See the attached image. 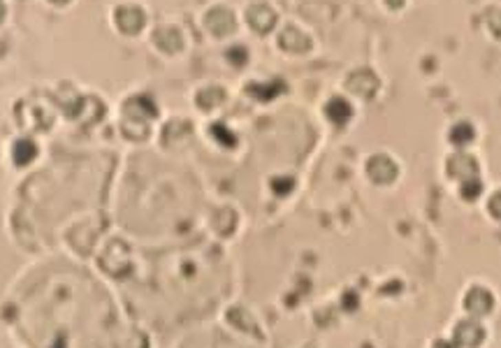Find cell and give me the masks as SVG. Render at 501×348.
I'll return each instance as SVG.
<instances>
[{
    "mask_svg": "<svg viewBox=\"0 0 501 348\" xmlns=\"http://www.w3.org/2000/svg\"><path fill=\"white\" fill-rule=\"evenodd\" d=\"M387 3H390V5H392V8H399V5H402V3H404V0H387Z\"/></svg>",
    "mask_w": 501,
    "mask_h": 348,
    "instance_id": "4fadbf2b",
    "label": "cell"
},
{
    "mask_svg": "<svg viewBox=\"0 0 501 348\" xmlns=\"http://www.w3.org/2000/svg\"><path fill=\"white\" fill-rule=\"evenodd\" d=\"M325 111H328V116L334 123H346L350 119V114H353L350 105L346 100H341V98H334V100H330V105L325 107Z\"/></svg>",
    "mask_w": 501,
    "mask_h": 348,
    "instance_id": "52a82bcc",
    "label": "cell"
},
{
    "mask_svg": "<svg viewBox=\"0 0 501 348\" xmlns=\"http://www.w3.org/2000/svg\"><path fill=\"white\" fill-rule=\"evenodd\" d=\"M274 21H277V14H274L267 5H253V8L248 10V23L258 30V33H267V30L274 26Z\"/></svg>",
    "mask_w": 501,
    "mask_h": 348,
    "instance_id": "277c9868",
    "label": "cell"
},
{
    "mask_svg": "<svg viewBox=\"0 0 501 348\" xmlns=\"http://www.w3.org/2000/svg\"><path fill=\"white\" fill-rule=\"evenodd\" d=\"M348 89L355 93V96H362V98H372L376 89H379V82H376V77L369 70H360L355 74H350L348 79Z\"/></svg>",
    "mask_w": 501,
    "mask_h": 348,
    "instance_id": "3957f363",
    "label": "cell"
},
{
    "mask_svg": "<svg viewBox=\"0 0 501 348\" xmlns=\"http://www.w3.org/2000/svg\"><path fill=\"white\" fill-rule=\"evenodd\" d=\"M369 172H372V177L381 179V182H387V179L394 177V165L390 158L376 156L374 160H369Z\"/></svg>",
    "mask_w": 501,
    "mask_h": 348,
    "instance_id": "8992f818",
    "label": "cell"
},
{
    "mask_svg": "<svg viewBox=\"0 0 501 348\" xmlns=\"http://www.w3.org/2000/svg\"><path fill=\"white\" fill-rule=\"evenodd\" d=\"M116 23L123 33L135 35V33H140V28L144 26V12L140 8H135V5L118 8L116 10Z\"/></svg>",
    "mask_w": 501,
    "mask_h": 348,
    "instance_id": "6da1fadb",
    "label": "cell"
},
{
    "mask_svg": "<svg viewBox=\"0 0 501 348\" xmlns=\"http://www.w3.org/2000/svg\"><path fill=\"white\" fill-rule=\"evenodd\" d=\"M35 158V144L30 140H19L14 144V163L26 165Z\"/></svg>",
    "mask_w": 501,
    "mask_h": 348,
    "instance_id": "9c48e42d",
    "label": "cell"
},
{
    "mask_svg": "<svg viewBox=\"0 0 501 348\" xmlns=\"http://www.w3.org/2000/svg\"><path fill=\"white\" fill-rule=\"evenodd\" d=\"M156 42H158L162 49H167V52H177L181 47V35H179V30H174V28H162L156 33Z\"/></svg>",
    "mask_w": 501,
    "mask_h": 348,
    "instance_id": "ba28073f",
    "label": "cell"
},
{
    "mask_svg": "<svg viewBox=\"0 0 501 348\" xmlns=\"http://www.w3.org/2000/svg\"><path fill=\"white\" fill-rule=\"evenodd\" d=\"M279 42H281V47L288 49V52H306L311 45L309 37H306L304 33H299V30L292 28V26H288L284 33H281Z\"/></svg>",
    "mask_w": 501,
    "mask_h": 348,
    "instance_id": "5b68a950",
    "label": "cell"
},
{
    "mask_svg": "<svg viewBox=\"0 0 501 348\" xmlns=\"http://www.w3.org/2000/svg\"><path fill=\"white\" fill-rule=\"evenodd\" d=\"M3 17H5V5H3V0H0V21H3Z\"/></svg>",
    "mask_w": 501,
    "mask_h": 348,
    "instance_id": "5bb4252c",
    "label": "cell"
},
{
    "mask_svg": "<svg viewBox=\"0 0 501 348\" xmlns=\"http://www.w3.org/2000/svg\"><path fill=\"white\" fill-rule=\"evenodd\" d=\"M54 3H67V0H54Z\"/></svg>",
    "mask_w": 501,
    "mask_h": 348,
    "instance_id": "9a60e30c",
    "label": "cell"
},
{
    "mask_svg": "<svg viewBox=\"0 0 501 348\" xmlns=\"http://www.w3.org/2000/svg\"><path fill=\"white\" fill-rule=\"evenodd\" d=\"M473 138V128L469 126V123H457V126L450 130V140L455 142V144H465Z\"/></svg>",
    "mask_w": 501,
    "mask_h": 348,
    "instance_id": "8fae6325",
    "label": "cell"
},
{
    "mask_svg": "<svg viewBox=\"0 0 501 348\" xmlns=\"http://www.w3.org/2000/svg\"><path fill=\"white\" fill-rule=\"evenodd\" d=\"M487 23H490V28H492V33L501 37V10H494L490 17H487Z\"/></svg>",
    "mask_w": 501,
    "mask_h": 348,
    "instance_id": "7c38bea8",
    "label": "cell"
},
{
    "mask_svg": "<svg viewBox=\"0 0 501 348\" xmlns=\"http://www.w3.org/2000/svg\"><path fill=\"white\" fill-rule=\"evenodd\" d=\"M448 170L457 174V172H469V174H476V163H473V158L471 156H465V153H457V156L450 158V163H448Z\"/></svg>",
    "mask_w": 501,
    "mask_h": 348,
    "instance_id": "30bf717a",
    "label": "cell"
},
{
    "mask_svg": "<svg viewBox=\"0 0 501 348\" xmlns=\"http://www.w3.org/2000/svg\"><path fill=\"white\" fill-rule=\"evenodd\" d=\"M206 26L214 35H228L235 28V17L233 12H228L225 8H216L206 14Z\"/></svg>",
    "mask_w": 501,
    "mask_h": 348,
    "instance_id": "7a4b0ae2",
    "label": "cell"
}]
</instances>
